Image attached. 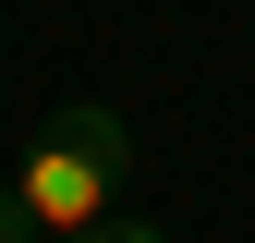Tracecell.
<instances>
[{
	"mask_svg": "<svg viewBox=\"0 0 255 243\" xmlns=\"http://www.w3.org/2000/svg\"><path fill=\"white\" fill-rule=\"evenodd\" d=\"M122 182H134V122H122L110 98H73L12 158V182H0V243H61V231L110 219Z\"/></svg>",
	"mask_w": 255,
	"mask_h": 243,
	"instance_id": "obj_1",
	"label": "cell"
},
{
	"mask_svg": "<svg viewBox=\"0 0 255 243\" xmlns=\"http://www.w3.org/2000/svg\"><path fill=\"white\" fill-rule=\"evenodd\" d=\"M61 243H170V231H158V219H122V207H110V219H85V231H61Z\"/></svg>",
	"mask_w": 255,
	"mask_h": 243,
	"instance_id": "obj_2",
	"label": "cell"
}]
</instances>
